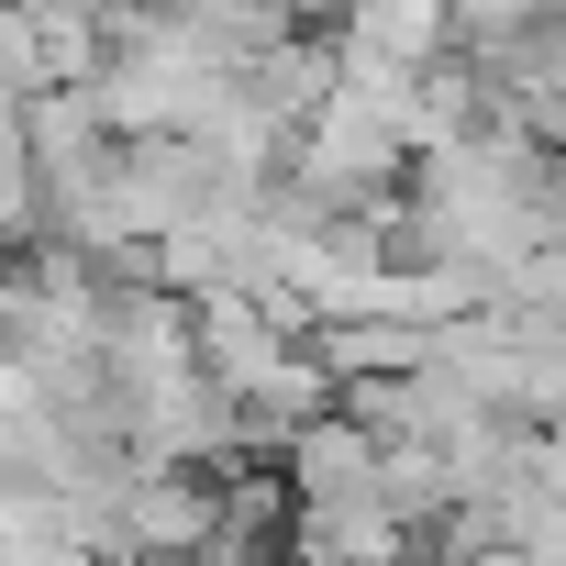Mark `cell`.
Wrapping results in <instances>:
<instances>
[{
	"label": "cell",
	"instance_id": "1",
	"mask_svg": "<svg viewBox=\"0 0 566 566\" xmlns=\"http://www.w3.org/2000/svg\"><path fill=\"white\" fill-rule=\"evenodd\" d=\"M323 34H334V67H400V78H422L433 56H455V12H444V0H345Z\"/></svg>",
	"mask_w": 566,
	"mask_h": 566
}]
</instances>
